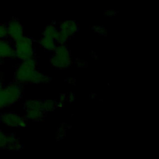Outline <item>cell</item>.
Returning <instances> with one entry per match:
<instances>
[{"instance_id": "cell-21", "label": "cell", "mask_w": 159, "mask_h": 159, "mask_svg": "<svg viewBox=\"0 0 159 159\" xmlns=\"http://www.w3.org/2000/svg\"><path fill=\"white\" fill-rule=\"evenodd\" d=\"M4 86H3V84H2V82L0 81V89L3 87Z\"/></svg>"}, {"instance_id": "cell-15", "label": "cell", "mask_w": 159, "mask_h": 159, "mask_svg": "<svg viewBox=\"0 0 159 159\" xmlns=\"http://www.w3.org/2000/svg\"><path fill=\"white\" fill-rule=\"evenodd\" d=\"M92 30L93 32H94L95 33L101 35H106L107 34V30L106 29H104V27L100 26V25H94L92 26Z\"/></svg>"}, {"instance_id": "cell-18", "label": "cell", "mask_w": 159, "mask_h": 159, "mask_svg": "<svg viewBox=\"0 0 159 159\" xmlns=\"http://www.w3.org/2000/svg\"><path fill=\"white\" fill-rule=\"evenodd\" d=\"M67 99L68 100L69 102L70 103H73L76 100V96H75V93H71L69 94L68 98H67Z\"/></svg>"}, {"instance_id": "cell-10", "label": "cell", "mask_w": 159, "mask_h": 159, "mask_svg": "<svg viewBox=\"0 0 159 159\" xmlns=\"http://www.w3.org/2000/svg\"><path fill=\"white\" fill-rule=\"evenodd\" d=\"M39 43L42 48L49 52H53L57 45L54 39L45 36H42Z\"/></svg>"}, {"instance_id": "cell-13", "label": "cell", "mask_w": 159, "mask_h": 159, "mask_svg": "<svg viewBox=\"0 0 159 159\" xmlns=\"http://www.w3.org/2000/svg\"><path fill=\"white\" fill-rule=\"evenodd\" d=\"M52 81L51 78L42 73L39 71H37L36 74L33 80L32 83L34 84H40V83H48Z\"/></svg>"}, {"instance_id": "cell-1", "label": "cell", "mask_w": 159, "mask_h": 159, "mask_svg": "<svg viewBox=\"0 0 159 159\" xmlns=\"http://www.w3.org/2000/svg\"><path fill=\"white\" fill-rule=\"evenodd\" d=\"M36 68L37 61L34 58L22 61L15 72V79L17 83H32L37 71Z\"/></svg>"}, {"instance_id": "cell-2", "label": "cell", "mask_w": 159, "mask_h": 159, "mask_svg": "<svg viewBox=\"0 0 159 159\" xmlns=\"http://www.w3.org/2000/svg\"><path fill=\"white\" fill-rule=\"evenodd\" d=\"M22 88L20 83H13L0 89V109L16 103L21 97Z\"/></svg>"}, {"instance_id": "cell-12", "label": "cell", "mask_w": 159, "mask_h": 159, "mask_svg": "<svg viewBox=\"0 0 159 159\" xmlns=\"http://www.w3.org/2000/svg\"><path fill=\"white\" fill-rule=\"evenodd\" d=\"M59 30L55 24L50 23L46 25L42 32V36L48 37L56 40L58 35Z\"/></svg>"}, {"instance_id": "cell-16", "label": "cell", "mask_w": 159, "mask_h": 159, "mask_svg": "<svg viewBox=\"0 0 159 159\" xmlns=\"http://www.w3.org/2000/svg\"><path fill=\"white\" fill-rule=\"evenodd\" d=\"M7 36V26L4 24H0V40L5 39Z\"/></svg>"}, {"instance_id": "cell-8", "label": "cell", "mask_w": 159, "mask_h": 159, "mask_svg": "<svg viewBox=\"0 0 159 159\" xmlns=\"http://www.w3.org/2000/svg\"><path fill=\"white\" fill-rule=\"evenodd\" d=\"M59 30H61L66 33L70 37L76 34L79 29L78 24L74 20H67L61 22L58 27Z\"/></svg>"}, {"instance_id": "cell-11", "label": "cell", "mask_w": 159, "mask_h": 159, "mask_svg": "<svg viewBox=\"0 0 159 159\" xmlns=\"http://www.w3.org/2000/svg\"><path fill=\"white\" fill-rule=\"evenodd\" d=\"M45 112L43 109L25 110L24 114L27 119L32 120H40L44 117Z\"/></svg>"}, {"instance_id": "cell-20", "label": "cell", "mask_w": 159, "mask_h": 159, "mask_svg": "<svg viewBox=\"0 0 159 159\" xmlns=\"http://www.w3.org/2000/svg\"><path fill=\"white\" fill-rule=\"evenodd\" d=\"M57 106H58V107H63V103H62V102H58V104H57Z\"/></svg>"}, {"instance_id": "cell-4", "label": "cell", "mask_w": 159, "mask_h": 159, "mask_svg": "<svg viewBox=\"0 0 159 159\" xmlns=\"http://www.w3.org/2000/svg\"><path fill=\"white\" fill-rule=\"evenodd\" d=\"M15 57L22 61L34 58L35 51L32 38L22 36L16 41L14 45Z\"/></svg>"}, {"instance_id": "cell-19", "label": "cell", "mask_w": 159, "mask_h": 159, "mask_svg": "<svg viewBox=\"0 0 159 159\" xmlns=\"http://www.w3.org/2000/svg\"><path fill=\"white\" fill-rule=\"evenodd\" d=\"M60 102H64V101H66L67 100V97L66 96L65 94H61L60 96Z\"/></svg>"}, {"instance_id": "cell-17", "label": "cell", "mask_w": 159, "mask_h": 159, "mask_svg": "<svg viewBox=\"0 0 159 159\" xmlns=\"http://www.w3.org/2000/svg\"><path fill=\"white\" fill-rule=\"evenodd\" d=\"M117 12H116V11H113V10H106L104 12V16H116V14Z\"/></svg>"}, {"instance_id": "cell-5", "label": "cell", "mask_w": 159, "mask_h": 159, "mask_svg": "<svg viewBox=\"0 0 159 159\" xmlns=\"http://www.w3.org/2000/svg\"><path fill=\"white\" fill-rule=\"evenodd\" d=\"M1 122L7 127H26L27 123L24 118L14 112H4L0 115Z\"/></svg>"}, {"instance_id": "cell-9", "label": "cell", "mask_w": 159, "mask_h": 159, "mask_svg": "<svg viewBox=\"0 0 159 159\" xmlns=\"http://www.w3.org/2000/svg\"><path fill=\"white\" fill-rule=\"evenodd\" d=\"M14 57H15V51L11 43L4 39L0 40V58Z\"/></svg>"}, {"instance_id": "cell-7", "label": "cell", "mask_w": 159, "mask_h": 159, "mask_svg": "<svg viewBox=\"0 0 159 159\" xmlns=\"http://www.w3.org/2000/svg\"><path fill=\"white\" fill-rule=\"evenodd\" d=\"M6 26L7 35L14 42L24 35V27L18 20H11Z\"/></svg>"}, {"instance_id": "cell-3", "label": "cell", "mask_w": 159, "mask_h": 159, "mask_svg": "<svg viewBox=\"0 0 159 159\" xmlns=\"http://www.w3.org/2000/svg\"><path fill=\"white\" fill-rule=\"evenodd\" d=\"M71 53L65 45L57 44L50 58L51 65L58 69H66L71 65Z\"/></svg>"}, {"instance_id": "cell-6", "label": "cell", "mask_w": 159, "mask_h": 159, "mask_svg": "<svg viewBox=\"0 0 159 159\" xmlns=\"http://www.w3.org/2000/svg\"><path fill=\"white\" fill-rule=\"evenodd\" d=\"M19 150L21 148V143L13 134L5 133L0 128V150Z\"/></svg>"}, {"instance_id": "cell-14", "label": "cell", "mask_w": 159, "mask_h": 159, "mask_svg": "<svg viewBox=\"0 0 159 159\" xmlns=\"http://www.w3.org/2000/svg\"><path fill=\"white\" fill-rule=\"evenodd\" d=\"M57 103L55 101L48 99L43 101V109L45 112L52 111L57 106Z\"/></svg>"}]
</instances>
